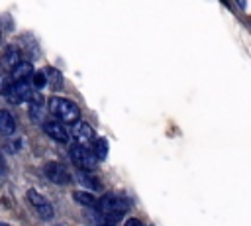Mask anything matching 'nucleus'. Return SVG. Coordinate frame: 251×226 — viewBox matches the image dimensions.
Here are the masks:
<instances>
[{
    "label": "nucleus",
    "instance_id": "1",
    "mask_svg": "<svg viewBox=\"0 0 251 226\" xmlns=\"http://www.w3.org/2000/svg\"><path fill=\"white\" fill-rule=\"evenodd\" d=\"M49 112L63 124H75L78 122L80 118V108L69 100V98H63V96H51L49 98Z\"/></svg>",
    "mask_w": 251,
    "mask_h": 226
},
{
    "label": "nucleus",
    "instance_id": "2",
    "mask_svg": "<svg viewBox=\"0 0 251 226\" xmlns=\"http://www.w3.org/2000/svg\"><path fill=\"white\" fill-rule=\"evenodd\" d=\"M69 155H71V161H73L78 169H82V171H90V169H94V167H96V163H98V159H96L94 151H92V149H88L86 145H80V143L71 145Z\"/></svg>",
    "mask_w": 251,
    "mask_h": 226
},
{
    "label": "nucleus",
    "instance_id": "3",
    "mask_svg": "<svg viewBox=\"0 0 251 226\" xmlns=\"http://www.w3.org/2000/svg\"><path fill=\"white\" fill-rule=\"evenodd\" d=\"M4 96H6L8 102H12V104H22V102H27V100L33 98V90H31L29 83L22 81V83H12L10 86H6Z\"/></svg>",
    "mask_w": 251,
    "mask_h": 226
},
{
    "label": "nucleus",
    "instance_id": "4",
    "mask_svg": "<svg viewBox=\"0 0 251 226\" xmlns=\"http://www.w3.org/2000/svg\"><path fill=\"white\" fill-rule=\"evenodd\" d=\"M27 200H29V204L35 208V212L41 218H45V220H51L53 218V206H51V202L43 195H39L35 189H29L27 191Z\"/></svg>",
    "mask_w": 251,
    "mask_h": 226
},
{
    "label": "nucleus",
    "instance_id": "5",
    "mask_svg": "<svg viewBox=\"0 0 251 226\" xmlns=\"http://www.w3.org/2000/svg\"><path fill=\"white\" fill-rule=\"evenodd\" d=\"M43 173H45V177H47L51 183H55V185H67L69 179H71L69 171H67L61 163H57V161H49V163H45Z\"/></svg>",
    "mask_w": 251,
    "mask_h": 226
},
{
    "label": "nucleus",
    "instance_id": "6",
    "mask_svg": "<svg viewBox=\"0 0 251 226\" xmlns=\"http://www.w3.org/2000/svg\"><path fill=\"white\" fill-rule=\"evenodd\" d=\"M43 132H45L51 140H55V141H59V143L69 141V132H67V128L63 126V122H59V120H47V122H43Z\"/></svg>",
    "mask_w": 251,
    "mask_h": 226
},
{
    "label": "nucleus",
    "instance_id": "7",
    "mask_svg": "<svg viewBox=\"0 0 251 226\" xmlns=\"http://www.w3.org/2000/svg\"><path fill=\"white\" fill-rule=\"evenodd\" d=\"M71 136H73V140H75L76 143L86 145V141L94 140V130H92V126H90L88 122H80V120H78V122L73 124Z\"/></svg>",
    "mask_w": 251,
    "mask_h": 226
},
{
    "label": "nucleus",
    "instance_id": "8",
    "mask_svg": "<svg viewBox=\"0 0 251 226\" xmlns=\"http://www.w3.org/2000/svg\"><path fill=\"white\" fill-rule=\"evenodd\" d=\"M0 63L6 67V69H14V67H18L20 63H22V51L16 47V45H8L6 49H4V53H2V57H0Z\"/></svg>",
    "mask_w": 251,
    "mask_h": 226
},
{
    "label": "nucleus",
    "instance_id": "9",
    "mask_svg": "<svg viewBox=\"0 0 251 226\" xmlns=\"http://www.w3.org/2000/svg\"><path fill=\"white\" fill-rule=\"evenodd\" d=\"M76 179H78V183H80L82 187H86V189H90V191H102V183H100V179H98L94 173H90V171H82V169H78Z\"/></svg>",
    "mask_w": 251,
    "mask_h": 226
},
{
    "label": "nucleus",
    "instance_id": "10",
    "mask_svg": "<svg viewBox=\"0 0 251 226\" xmlns=\"http://www.w3.org/2000/svg\"><path fill=\"white\" fill-rule=\"evenodd\" d=\"M10 73H12L14 83H22V81H25L27 77H33V67H31V63L22 61V63H20L18 67H14Z\"/></svg>",
    "mask_w": 251,
    "mask_h": 226
},
{
    "label": "nucleus",
    "instance_id": "11",
    "mask_svg": "<svg viewBox=\"0 0 251 226\" xmlns=\"http://www.w3.org/2000/svg\"><path fill=\"white\" fill-rule=\"evenodd\" d=\"M16 132V120L8 110H0V134L12 136Z\"/></svg>",
    "mask_w": 251,
    "mask_h": 226
},
{
    "label": "nucleus",
    "instance_id": "12",
    "mask_svg": "<svg viewBox=\"0 0 251 226\" xmlns=\"http://www.w3.org/2000/svg\"><path fill=\"white\" fill-rule=\"evenodd\" d=\"M73 198H75L78 204L86 206V208H96V206H98L96 197H94L92 193H86V191H75V193H73Z\"/></svg>",
    "mask_w": 251,
    "mask_h": 226
},
{
    "label": "nucleus",
    "instance_id": "13",
    "mask_svg": "<svg viewBox=\"0 0 251 226\" xmlns=\"http://www.w3.org/2000/svg\"><path fill=\"white\" fill-rule=\"evenodd\" d=\"M45 75H47V83H49L55 90H59V88L63 86V75H61L57 69L49 67V69H45Z\"/></svg>",
    "mask_w": 251,
    "mask_h": 226
},
{
    "label": "nucleus",
    "instance_id": "14",
    "mask_svg": "<svg viewBox=\"0 0 251 226\" xmlns=\"http://www.w3.org/2000/svg\"><path fill=\"white\" fill-rule=\"evenodd\" d=\"M94 155H96V159H106L108 157V140L106 138H98L96 141H94Z\"/></svg>",
    "mask_w": 251,
    "mask_h": 226
},
{
    "label": "nucleus",
    "instance_id": "15",
    "mask_svg": "<svg viewBox=\"0 0 251 226\" xmlns=\"http://www.w3.org/2000/svg\"><path fill=\"white\" fill-rule=\"evenodd\" d=\"M29 102H31V106H29V116H31L33 122H39V120H41V96L33 94V98H31Z\"/></svg>",
    "mask_w": 251,
    "mask_h": 226
},
{
    "label": "nucleus",
    "instance_id": "16",
    "mask_svg": "<svg viewBox=\"0 0 251 226\" xmlns=\"http://www.w3.org/2000/svg\"><path fill=\"white\" fill-rule=\"evenodd\" d=\"M45 85H47V75H45V71L33 73V86H35V88H43Z\"/></svg>",
    "mask_w": 251,
    "mask_h": 226
},
{
    "label": "nucleus",
    "instance_id": "17",
    "mask_svg": "<svg viewBox=\"0 0 251 226\" xmlns=\"http://www.w3.org/2000/svg\"><path fill=\"white\" fill-rule=\"evenodd\" d=\"M124 226H143V222H141L139 218H127V220L124 222Z\"/></svg>",
    "mask_w": 251,
    "mask_h": 226
},
{
    "label": "nucleus",
    "instance_id": "18",
    "mask_svg": "<svg viewBox=\"0 0 251 226\" xmlns=\"http://www.w3.org/2000/svg\"><path fill=\"white\" fill-rule=\"evenodd\" d=\"M6 173V163H4V157L0 155V175H4Z\"/></svg>",
    "mask_w": 251,
    "mask_h": 226
},
{
    "label": "nucleus",
    "instance_id": "19",
    "mask_svg": "<svg viewBox=\"0 0 251 226\" xmlns=\"http://www.w3.org/2000/svg\"><path fill=\"white\" fill-rule=\"evenodd\" d=\"M0 90H2V75H0Z\"/></svg>",
    "mask_w": 251,
    "mask_h": 226
},
{
    "label": "nucleus",
    "instance_id": "20",
    "mask_svg": "<svg viewBox=\"0 0 251 226\" xmlns=\"http://www.w3.org/2000/svg\"><path fill=\"white\" fill-rule=\"evenodd\" d=\"M0 226H8V224H4V222H0Z\"/></svg>",
    "mask_w": 251,
    "mask_h": 226
},
{
    "label": "nucleus",
    "instance_id": "21",
    "mask_svg": "<svg viewBox=\"0 0 251 226\" xmlns=\"http://www.w3.org/2000/svg\"><path fill=\"white\" fill-rule=\"evenodd\" d=\"M0 39H2V37H0Z\"/></svg>",
    "mask_w": 251,
    "mask_h": 226
}]
</instances>
